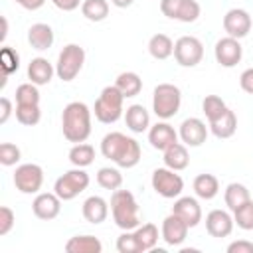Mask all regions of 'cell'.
<instances>
[{"instance_id":"1","label":"cell","mask_w":253,"mask_h":253,"mask_svg":"<svg viewBox=\"0 0 253 253\" xmlns=\"http://www.w3.org/2000/svg\"><path fill=\"white\" fill-rule=\"evenodd\" d=\"M101 154L107 160H111L113 164H117L119 168H132L140 162L142 150H140V144L132 136H126V134L115 130V132H109L103 136Z\"/></svg>"},{"instance_id":"2","label":"cell","mask_w":253,"mask_h":253,"mask_svg":"<svg viewBox=\"0 0 253 253\" xmlns=\"http://www.w3.org/2000/svg\"><path fill=\"white\" fill-rule=\"evenodd\" d=\"M61 130L65 140L77 144L85 142L91 134V109L83 101H71L61 113Z\"/></svg>"},{"instance_id":"3","label":"cell","mask_w":253,"mask_h":253,"mask_svg":"<svg viewBox=\"0 0 253 253\" xmlns=\"http://www.w3.org/2000/svg\"><path fill=\"white\" fill-rule=\"evenodd\" d=\"M111 213H113V221L123 231L136 229L138 223H140L136 198L128 190L119 188V190L113 192V196H111Z\"/></svg>"},{"instance_id":"4","label":"cell","mask_w":253,"mask_h":253,"mask_svg":"<svg viewBox=\"0 0 253 253\" xmlns=\"http://www.w3.org/2000/svg\"><path fill=\"white\" fill-rule=\"evenodd\" d=\"M123 103H125V95L119 91V87L115 83L103 87V91L99 93V97L95 101V107H93L95 119L99 123H103V125L117 123L125 113Z\"/></svg>"},{"instance_id":"5","label":"cell","mask_w":253,"mask_h":253,"mask_svg":"<svg viewBox=\"0 0 253 253\" xmlns=\"http://www.w3.org/2000/svg\"><path fill=\"white\" fill-rule=\"evenodd\" d=\"M182 105V91L174 83H158L152 93V111L158 119H172Z\"/></svg>"},{"instance_id":"6","label":"cell","mask_w":253,"mask_h":253,"mask_svg":"<svg viewBox=\"0 0 253 253\" xmlns=\"http://www.w3.org/2000/svg\"><path fill=\"white\" fill-rule=\"evenodd\" d=\"M85 63V49L79 43H67L63 45V49L57 55V63H55V73L61 81H73L79 71L83 69Z\"/></svg>"},{"instance_id":"7","label":"cell","mask_w":253,"mask_h":253,"mask_svg":"<svg viewBox=\"0 0 253 253\" xmlns=\"http://www.w3.org/2000/svg\"><path fill=\"white\" fill-rule=\"evenodd\" d=\"M89 186V174L83 170V168H73V170H67L65 174H61L55 184H53V192L63 200V202H69L73 198H77L81 192H85Z\"/></svg>"},{"instance_id":"8","label":"cell","mask_w":253,"mask_h":253,"mask_svg":"<svg viewBox=\"0 0 253 253\" xmlns=\"http://www.w3.org/2000/svg\"><path fill=\"white\" fill-rule=\"evenodd\" d=\"M150 182H152V190H154L158 196L168 198V200L178 198V196L182 194V190H184V180H182V176L176 174V170H172V168H168V166L156 168V170L152 172V180H150Z\"/></svg>"},{"instance_id":"9","label":"cell","mask_w":253,"mask_h":253,"mask_svg":"<svg viewBox=\"0 0 253 253\" xmlns=\"http://www.w3.org/2000/svg\"><path fill=\"white\" fill-rule=\"evenodd\" d=\"M204 57V43L194 36H182L174 42V59L182 67H196Z\"/></svg>"},{"instance_id":"10","label":"cell","mask_w":253,"mask_h":253,"mask_svg":"<svg viewBox=\"0 0 253 253\" xmlns=\"http://www.w3.org/2000/svg\"><path fill=\"white\" fill-rule=\"evenodd\" d=\"M160 12L176 22L192 24L200 18V4L196 0H160Z\"/></svg>"},{"instance_id":"11","label":"cell","mask_w":253,"mask_h":253,"mask_svg":"<svg viewBox=\"0 0 253 253\" xmlns=\"http://www.w3.org/2000/svg\"><path fill=\"white\" fill-rule=\"evenodd\" d=\"M43 184V170L40 164H20L14 172V186L22 194H38Z\"/></svg>"},{"instance_id":"12","label":"cell","mask_w":253,"mask_h":253,"mask_svg":"<svg viewBox=\"0 0 253 253\" xmlns=\"http://www.w3.org/2000/svg\"><path fill=\"white\" fill-rule=\"evenodd\" d=\"M213 55H215V61L221 65V67H235L241 57H243V47L239 43V40L235 38H221L215 42V47H213Z\"/></svg>"},{"instance_id":"13","label":"cell","mask_w":253,"mask_h":253,"mask_svg":"<svg viewBox=\"0 0 253 253\" xmlns=\"http://www.w3.org/2000/svg\"><path fill=\"white\" fill-rule=\"evenodd\" d=\"M223 30L229 38L241 40L251 32V16L243 8H231L223 16Z\"/></svg>"},{"instance_id":"14","label":"cell","mask_w":253,"mask_h":253,"mask_svg":"<svg viewBox=\"0 0 253 253\" xmlns=\"http://www.w3.org/2000/svg\"><path fill=\"white\" fill-rule=\"evenodd\" d=\"M178 136L180 140L186 144V146H202L208 138V126L202 119L198 117H190V119H184L182 125H180V130H178Z\"/></svg>"},{"instance_id":"15","label":"cell","mask_w":253,"mask_h":253,"mask_svg":"<svg viewBox=\"0 0 253 253\" xmlns=\"http://www.w3.org/2000/svg\"><path fill=\"white\" fill-rule=\"evenodd\" d=\"M61 198L55 194V192H42L34 198L32 202V211L36 217L43 219V221H49V219H55L61 211Z\"/></svg>"},{"instance_id":"16","label":"cell","mask_w":253,"mask_h":253,"mask_svg":"<svg viewBox=\"0 0 253 253\" xmlns=\"http://www.w3.org/2000/svg\"><path fill=\"white\" fill-rule=\"evenodd\" d=\"M233 215L225 210H211L208 215H206V231L211 235V237H227L231 235L233 231Z\"/></svg>"},{"instance_id":"17","label":"cell","mask_w":253,"mask_h":253,"mask_svg":"<svg viewBox=\"0 0 253 253\" xmlns=\"http://www.w3.org/2000/svg\"><path fill=\"white\" fill-rule=\"evenodd\" d=\"M188 229H190V225H188L180 215L170 213V215L164 217V221H162V231H160V233H162V239H164L168 245L176 247V245H182V243L186 241Z\"/></svg>"},{"instance_id":"18","label":"cell","mask_w":253,"mask_h":253,"mask_svg":"<svg viewBox=\"0 0 253 253\" xmlns=\"http://www.w3.org/2000/svg\"><path fill=\"white\" fill-rule=\"evenodd\" d=\"M172 213L180 215L190 227H196L202 221V208L200 202L192 196H178L174 206H172Z\"/></svg>"},{"instance_id":"19","label":"cell","mask_w":253,"mask_h":253,"mask_svg":"<svg viewBox=\"0 0 253 253\" xmlns=\"http://www.w3.org/2000/svg\"><path fill=\"white\" fill-rule=\"evenodd\" d=\"M148 142H150L152 148L164 152L168 146L178 142V132L174 130L172 125H168L166 121H160V123H156L148 128Z\"/></svg>"},{"instance_id":"20","label":"cell","mask_w":253,"mask_h":253,"mask_svg":"<svg viewBox=\"0 0 253 253\" xmlns=\"http://www.w3.org/2000/svg\"><path fill=\"white\" fill-rule=\"evenodd\" d=\"M81 211H83V217H85L89 223L99 225V223H103V221L107 219V215H109V202H107L105 198H101V196H89V198L83 202Z\"/></svg>"},{"instance_id":"21","label":"cell","mask_w":253,"mask_h":253,"mask_svg":"<svg viewBox=\"0 0 253 253\" xmlns=\"http://www.w3.org/2000/svg\"><path fill=\"white\" fill-rule=\"evenodd\" d=\"M53 40H55L53 30H51V26H47V24L38 22V24H32L30 30H28V43H30L34 49H38V51L49 49V47L53 45Z\"/></svg>"},{"instance_id":"22","label":"cell","mask_w":253,"mask_h":253,"mask_svg":"<svg viewBox=\"0 0 253 253\" xmlns=\"http://www.w3.org/2000/svg\"><path fill=\"white\" fill-rule=\"evenodd\" d=\"M53 73H55V67L45 57H34L28 63V79H30V83H34L38 87L47 85L51 81Z\"/></svg>"},{"instance_id":"23","label":"cell","mask_w":253,"mask_h":253,"mask_svg":"<svg viewBox=\"0 0 253 253\" xmlns=\"http://www.w3.org/2000/svg\"><path fill=\"white\" fill-rule=\"evenodd\" d=\"M210 130L215 138H231L237 130V117L231 109H225L217 119L210 121Z\"/></svg>"},{"instance_id":"24","label":"cell","mask_w":253,"mask_h":253,"mask_svg":"<svg viewBox=\"0 0 253 253\" xmlns=\"http://www.w3.org/2000/svg\"><path fill=\"white\" fill-rule=\"evenodd\" d=\"M125 123H126V126H128V130H132V132H144V130H148L150 128V115H148V111L142 107V105H130V107H126V111H125Z\"/></svg>"},{"instance_id":"25","label":"cell","mask_w":253,"mask_h":253,"mask_svg":"<svg viewBox=\"0 0 253 253\" xmlns=\"http://www.w3.org/2000/svg\"><path fill=\"white\" fill-rule=\"evenodd\" d=\"M162 160H164V166H168V168H172V170H176V172L188 168V164H190L188 146H186L184 142H174L172 146H168V148L164 150Z\"/></svg>"},{"instance_id":"26","label":"cell","mask_w":253,"mask_h":253,"mask_svg":"<svg viewBox=\"0 0 253 253\" xmlns=\"http://www.w3.org/2000/svg\"><path fill=\"white\" fill-rule=\"evenodd\" d=\"M67 253H101L103 243L95 235H73L65 243Z\"/></svg>"},{"instance_id":"27","label":"cell","mask_w":253,"mask_h":253,"mask_svg":"<svg viewBox=\"0 0 253 253\" xmlns=\"http://www.w3.org/2000/svg\"><path fill=\"white\" fill-rule=\"evenodd\" d=\"M148 53L158 59V61H164L168 59L170 55H174V42L170 40V36L166 34H154L150 40H148Z\"/></svg>"},{"instance_id":"28","label":"cell","mask_w":253,"mask_h":253,"mask_svg":"<svg viewBox=\"0 0 253 253\" xmlns=\"http://www.w3.org/2000/svg\"><path fill=\"white\" fill-rule=\"evenodd\" d=\"M115 85L119 87V91L125 95V99L136 97L142 91V79L138 73L134 71H123L119 73V77L115 79Z\"/></svg>"},{"instance_id":"29","label":"cell","mask_w":253,"mask_h":253,"mask_svg":"<svg viewBox=\"0 0 253 253\" xmlns=\"http://www.w3.org/2000/svg\"><path fill=\"white\" fill-rule=\"evenodd\" d=\"M194 192L202 200H213L219 192V182L213 174H198L194 178Z\"/></svg>"},{"instance_id":"30","label":"cell","mask_w":253,"mask_h":253,"mask_svg":"<svg viewBox=\"0 0 253 253\" xmlns=\"http://www.w3.org/2000/svg\"><path fill=\"white\" fill-rule=\"evenodd\" d=\"M223 200H225V206L231 211H235L239 206H243L245 202H249L251 196H249L247 186H243L239 182H231V184H227V188L223 192Z\"/></svg>"},{"instance_id":"31","label":"cell","mask_w":253,"mask_h":253,"mask_svg":"<svg viewBox=\"0 0 253 253\" xmlns=\"http://www.w3.org/2000/svg\"><path fill=\"white\" fill-rule=\"evenodd\" d=\"M95 160V148L87 142H77L69 150V162L77 168H87Z\"/></svg>"},{"instance_id":"32","label":"cell","mask_w":253,"mask_h":253,"mask_svg":"<svg viewBox=\"0 0 253 253\" xmlns=\"http://www.w3.org/2000/svg\"><path fill=\"white\" fill-rule=\"evenodd\" d=\"M132 233H134V239H136V243H138L140 253L154 249V245H156V241H158V227H156L154 223L138 225L136 229H132Z\"/></svg>"},{"instance_id":"33","label":"cell","mask_w":253,"mask_h":253,"mask_svg":"<svg viewBox=\"0 0 253 253\" xmlns=\"http://www.w3.org/2000/svg\"><path fill=\"white\" fill-rule=\"evenodd\" d=\"M81 14L89 22H103L109 16V2L107 0H83Z\"/></svg>"},{"instance_id":"34","label":"cell","mask_w":253,"mask_h":253,"mask_svg":"<svg viewBox=\"0 0 253 253\" xmlns=\"http://www.w3.org/2000/svg\"><path fill=\"white\" fill-rule=\"evenodd\" d=\"M97 184L103 188V190H119L123 186V174L119 168H111V166H103L99 168L97 172Z\"/></svg>"},{"instance_id":"35","label":"cell","mask_w":253,"mask_h":253,"mask_svg":"<svg viewBox=\"0 0 253 253\" xmlns=\"http://www.w3.org/2000/svg\"><path fill=\"white\" fill-rule=\"evenodd\" d=\"M14 113H16V121L20 125H26V126H34L42 119L40 105H16Z\"/></svg>"},{"instance_id":"36","label":"cell","mask_w":253,"mask_h":253,"mask_svg":"<svg viewBox=\"0 0 253 253\" xmlns=\"http://www.w3.org/2000/svg\"><path fill=\"white\" fill-rule=\"evenodd\" d=\"M225 109H227L225 101L221 97H217V95H206L204 101H202V111H204L208 123L213 121V119H217Z\"/></svg>"},{"instance_id":"37","label":"cell","mask_w":253,"mask_h":253,"mask_svg":"<svg viewBox=\"0 0 253 253\" xmlns=\"http://www.w3.org/2000/svg\"><path fill=\"white\" fill-rule=\"evenodd\" d=\"M233 221L243 231H253V200L245 202L233 211Z\"/></svg>"},{"instance_id":"38","label":"cell","mask_w":253,"mask_h":253,"mask_svg":"<svg viewBox=\"0 0 253 253\" xmlns=\"http://www.w3.org/2000/svg\"><path fill=\"white\" fill-rule=\"evenodd\" d=\"M16 105H40V91L34 83H22L16 87Z\"/></svg>"},{"instance_id":"39","label":"cell","mask_w":253,"mask_h":253,"mask_svg":"<svg viewBox=\"0 0 253 253\" xmlns=\"http://www.w3.org/2000/svg\"><path fill=\"white\" fill-rule=\"evenodd\" d=\"M0 65H2L4 75H12L20 67V55L12 47H2V51H0Z\"/></svg>"},{"instance_id":"40","label":"cell","mask_w":253,"mask_h":253,"mask_svg":"<svg viewBox=\"0 0 253 253\" xmlns=\"http://www.w3.org/2000/svg\"><path fill=\"white\" fill-rule=\"evenodd\" d=\"M20 158H22V152L16 144H12V142L0 144V164L2 166H14L20 162Z\"/></svg>"},{"instance_id":"41","label":"cell","mask_w":253,"mask_h":253,"mask_svg":"<svg viewBox=\"0 0 253 253\" xmlns=\"http://www.w3.org/2000/svg\"><path fill=\"white\" fill-rule=\"evenodd\" d=\"M117 251H119V253H140L132 229H130V231H125V233H121V235L117 237Z\"/></svg>"},{"instance_id":"42","label":"cell","mask_w":253,"mask_h":253,"mask_svg":"<svg viewBox=\"0 0 253 253\" xmlns=\"http://www.w3.org/2000/svg\"><path fill=\"white\" fill-rule=\"evenodd\" d=\"M14 221H16V215L14 211L8 208V206H2L0 208V235H8L10 229L14 227Z\"/></svg>"},{"instance_id":"43","label":"cell","mask_w":253,"mask_h":253,"mask_svg":"<svg viewBox=\"0 0 253 253\" xmlns=\"http://www.w3.org/2000/svg\"><path fill=\"white\" fill-rule=\"evenodd\" d=\"M227 253H253V241H247V239L231 241L227 245Z\"/></svg>"},{"instance_id":"44","label":"cell","mask_w":253,"mask_h":253,"mask_svg":"<svg viewBox=\"0 0 253 253\" xmlns=\"http://www.w3.org/2000/svg\"><path fill=\"white\" fill-rule=\"evenodd\" d=\"M239 85L245 93L253 95V67H247L241 75H239Z\"/></svg>"},{"instance_id":"45","label":"cell","mask_w":253,"mask_h":253,"mask_svg":"<svg viewBox=\"0 0 253 253\" xmlns=\"http://www.w3.org/2000/svg\"><path fill=\"white\" fill-rule=\"evenodd\" d=\"M51 2H53L55 8H59L63 12H73V10L79 8V4H83L81 0H51Z\"/></svg>"},{"instance_id":"46","label":"cell","mask_w":253,"mask_h":253,"mask_svg":"<svg viewBox=\"0 0 253 253\" xmlns=\"http://www.w3.org/2000/svg\"><path fill=\"white\" fill-rule=\"evenodd\" d=\"M0 109H2V113H0V123L4 125V123L10 119V115H12V103H10L8 97H2V99H0Z\"/></svg>"},{"instance_id":"47","label":"cell","mask_w":253,"mask_h":253,"mask_svg":"<svg viewBox=\"0 0 253 253\" xmlns=\"http://www.w3.org/2000/svg\"><path fill=\"white\" fill-rule=\"evenodd\" d=\"M14 2L24 10H40L45 4V0H14Z\"/></svg>"},{"instance_id":"48","label":"cell","mask_w":253,"mask_h":253,"mask_svg":"<svg viewBox=\"0 0 253 253\" xmlns=\"http://www.w3.org/2000/svg\"><path fill=\"white\" fill-rule=\"evenodd\" d=\"M111 2H113V6H117V8H128V6H132L134 0H111Z\"/></svg>"},{"instance_id":"49","label":"cell","mask_w":253,"mask_h":253,"mask_svg":"<svg viewBox=\"0 0 253 253\" xmlns=\"http://www.w3.org/2000/svg\"><path fill=\"white\" fill-rule=\"evenodd\" d=\"M6 34H8V20H6V18H2V36H0V40H2V42L6 40Z\"/></svg>"}]
</instances>
